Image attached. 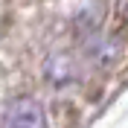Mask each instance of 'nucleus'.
Returning <instances> with one entry per match:
<instances>
[{"label": "nucleus", "mask_w": 128, "mask_h": 128, "mask_svg": "<svg viewBox=\"0 0 128 128\" xmlns=\"http://www.w3.org/2000/svg\"><path fill=\"white\" fill-rule=\"evenodd\" d=\"M116 20H120V26L128 32V0H120V3H116Z\"/></svg>", "instance_id": "7ed1b4c3"}, {"label": "nucleus", "mask_w": 128, "mask_h": 128, "mask_svg": "<svg viewBox=\"0 0 128 128\" xmlns=\"http://www.w3.org/2000/svg\"><path fill=\"white\" fill-rule=\"evenodd\" d=\"M3 128H47V114H44L38 99L24 96V99H15L6 108Z\"/></svg>", "instance_id": "f257e3e1"}, {"label": "nucleus", "mask_w": 128, "mask_h": 128, "mask_svg": "<svg viewBox=\"0 0 128 128\" xmlns=\"http://www.w3.org/2000/svg\"><path fill=\"white\" fill-rule=\"evenodd\" d=\"M47 82L50 84H56V88H61V84H67V82H73V76H76V67H73V58L67 56V52H58V56H50L47 58Z\"/></svg>", "instance_id": "f03ea898"}]
</instances>
